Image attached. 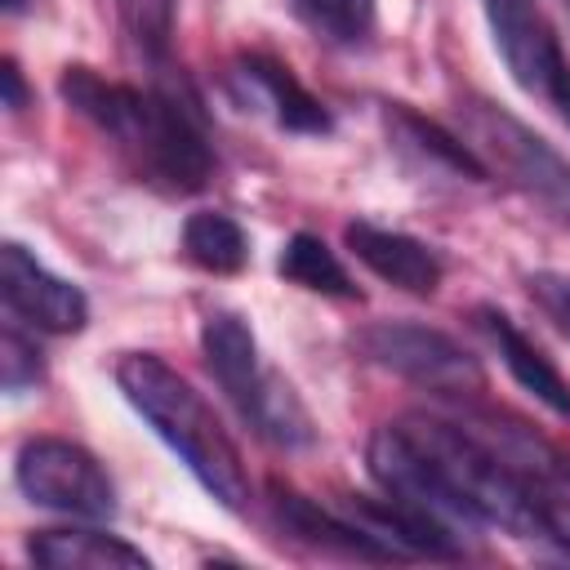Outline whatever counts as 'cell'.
I'll use <instances>...</instances> for the list:
<instances>
[{"mask_svg": "<svg viewBox=\"0 0 570 570\" xmlns=\"http://www.w3.org/2000/svg\"><path fill=\"white\" fill-rule=\"evenodd\" d=\"M370 476L383 494L419 503L436 517L499 525L508 534H543V472L503 445L436 414H405L370 432Z\"/></svg>", "mask_w": 570, "mask_h": 570, "instance_id": "obj_1", "label": "cell"}, {"mask_svg": "<svg viewBox=\"0 0 570 570\" xmlns=\"http://www.w3.org/2000/svg\"><path fill=\"white\" fill-rule=\"evenodd\" d=\"M62 102L89 120L120 160L169 196H191L214 174V142L200 102L178 80H156L151 89L102 80L94 67H67L58 80Z\"/></svg>", "mask_w": 570, "mask_h": 570, "instance_id": "obj_2", "label": "cell"}, {"mask_svg": "<svg viewBox=\"0 0 570 570\" xmlns=\"http://www.w3.org/2000/svg\"><path fill=\"white\" fill-rule=\"evenodd\" d=\"M116 387L218 508L227 512L249 508V476L236 441L227 436L214 405L174 365H165L151 352H129L116 365Z\"/></svg>", "mask_w": 570, "mask_h": 570, "instance_id": "obj_3", "label": "cell"}, {"mask_svg": "<svg viewBox=\"0 0 570 570\" xmlns=\"http://www.w3.org/2000/svg\"><path fill=\"white\" fill-rule=\"evenodd\" d=\"M454 120H459L463 147L485 165L490 178L503 174L508 183H517L539 200L570 205V160L548 138H539L525 120H517L508 107L485 98H463L454 107Z\"/></svg>", "mask_w": 570, "mask_h": 570, "instance_id": "obj_4", "label": "cell"}, {"mask_svg": "<svg viewBox=\"0 0 570 570\" xmlns=\"http://www.w3.org/2000/svg\"><path fill=\"white\" fill-rule=\"evenodd\" d=\"M13 485L27 503L80 517V521H111L116 517V485L107 468L76 441L62 436H31L18 445Z\"/></svg>", "mask_w": 570, "mask_h": 570, "instance_id": "obj_5", "label": "cell"}, {"mask_svg": "<svg viewBox=\"0 0 570 570\" xmlns=\"http://www.w3.org/2000/svg\"><path fill=\"white\" fill-rule=\"evenodd\" d=\"M352 343L365 361H374L428 392H441V396L481 392V383H485L476 356L463 343H454L441 330L414 325V321H374Z\"/></svg>", "mask_w": 570, "mask_h": 570, "instance_id": "obj_6", "label": "cell"}, {"mask_svg": "<svg viewBox=\"0 0 570 570\" xmlns=\"http://www.w3.org/2000/svg\"><path fill=\"white\" fill-rule=\"evenodd\" d=\"M494 49L525 94H539L570 125V58L534 0H481Z\"/></svg>", "mask_w": 570, "mask_h": 570, "instance_id": "obj_7", "label": "cell"}, {"mask_svg": "<svg viewBox=\"0 0 570 570\" xmlns=\"http://www.w3.org/2000/svg\"><path fill=\"white\" fill-rule=\"evenodd\" d=\"M0 294H4V307L22 325L45 330V334H76L89 321L85 289L62 281V276H53L18 240H4V249H0Z\"/></svg>", "mask_w": 570, "mask_h": 570, "instance_id": "obj_8", "label": "cell"}, {"mask_svg": "<svg viewBox=\"0 0 570 570\" xmlns=\"http://www.w3.org/2000/svg\"><path fill=\"white\" fill-rule=\"evenodd\" d=\"M232 89H236V98L245 102V107H254V111H267L281 129H289V134H330L334 129V120H330V111H325V102L316 98V94H307L294 76H289V67H281L276 58H267V53H240L236 62H232Z\"/></svg>", "mask_w": 570, "mask_h": 570, "instance_id": "obj_9", "label": "cell"}, {"mask_svg": "<svg viewBox=\"0 0 570 570\" xmlns=\"http://www.w3.org/2000/svg\"><path fill=\"white\" fill-rule=\"evenodd\" d=\"M343 240L387 285H396L405 294H436L441 289L445 267H441V258H436L432 245H423V240H414V236H405L396 227H379L370 218L347 223L343 227Z\"/></svg>", "mask_w": 570, "mask_h": 570, "instance_id": "obj_10", "label": "cell"}, {"mask_svg": "<svg viewBox=\"0 0 570 570\" xmlns=\"http://www.w3.org/2000/svg\"><path fill=\"white\" fill-rule=\"evenodd\" d=\"M272 517L276 525L307 543V548H321V552H338V557H361V561H387L392 552L352 517H338L312 499H303L298 490H285V485H272Z\"/></svg>", "mask_w": 570, "mask_h": 570, "instance_id": "obj_11", "label": "cell"}, {"mask_svg": "<svg viewBox=\"0 0 570 570\" xmlns=\"http://www.w3.org/2000/svg\"><path fill=\"white\" fill-rule=\"evenodd\" d=\"M200 356L214 374V383L227 392V401L236 405V414L245 410V401L254 396V387L263 383L267 365L258 361V343H254V330L240 312H209L205 325H200Z\"/></svg>", "mask_w": 570, "mask_h": 570, "instance_id": "obj_12", "label": "cell"}, {"mask_svg": "<svg viewBox=\"0 0 570 570\" xmlns=\"http://www.w3.org/2000/svg\"><path fill=\"white\" fill-rule=\"evenodd\" d=\"M472 316H476L481 334L494 343V352H499V361L508 365V374H512L534 401H543L552 414L570 419V383H566V379L557 374V365L512 325V316L499 312V307H476Z\"/></svg>", "mask_w": 570, "mask_h": 570, "instance_id": "obj_13", "label": "cell"}, {"mask_svg": "<svg viewBox=\"0 0 570 570\" xmlns=\"http://www.w3.org/2000/svg\"><path fill=\"white\" fill-rule=\"evenodd\" d=\"M27 557L49 570H147L151 557L102 530H36Z\"/></svg>", "mask_w": 570, "mask_h": 570, "instance_id": "obj_14", "label": "cell"}, {"mask_svg": "<svg viewBox=\"0 0 570 570\" xmlns=\"http://www.w3.org/2000/svg\"><path fill=\"white\" fill-rule=\"evenodd\" d=\"M383 120H387L392 142H396L405 156H414V160H423V165H432V169H445V174H454V178H468V183H485V178H490L485 165L463 147L459 134H445L441 125L414 116L410 107L387 102Z\"/></svg>", "mask_w": 570, "mask_h": 570, "instance_id": "obj_15", "label": "cell"}, {"mask_svg": "<svg viewBox=\"0 0 570 570\" xmlns=\"http://www.w3.org/2000/svg\"><path fill=\"white\" fill-rule=\"evenodd\" d=\"M276 272H281L289 285L312 289V294H325V298H361L356 281L347 276V267L338 263V254H334L316 232H294V236L281 245Z\"/></svg>", "mask_w": 570, "mask_h": 570, "instance_id": "obj_16", "label": "cell"}, {"mask_svg": "<svg viewBox=\"0 0 570 570\" xmlns=\"http://www.w3.org/2000/svg\"><path fill=\"white\" fill-rule=\"evenodd\" d=\"M183 254L214 276H236L249 263V236L232 214L200 209L183 223Z\"/></svg>", "mask_w": 570, "mask_h": 570, "instance_id": "obj_17", "label": "cell"}, {"mask_svg": "<svg viewBox=\"0 0 570 570\" xmlns=\"http://www.w3.org/2000/svg\"><path fill=\"white\" fill-rule=\"evenodd\" d=\"M120 27L134 40V49L165 71L169 58V40H174V22H178V0H116Z\"/></svg>", "mask_w": 570, "mask_h": 570, "instance_id": "obj_18", "label": "cell"}, {"mask_svg": "<svg viewBox=\"0 0 570 570\" xmlns=\"http://www.w3.org/2000/svg\"><path fill=\"white\" fill-rule=\"evenodd\" d=\"M294 9L334 45H365L374 31V0H294Z\"/></svg>", "mask_w": 570, "mask_h": 570, "instance_id": "obj_19", "label": "cell"}, {"mask_svg": "<svg viewBox=\"0 0 570 570\" xmlns=\"http://www.w3.org/2000/svg\"><path fill=\"white\" fill-rule=\"evenodd\" d=\"M40 379H45V352L18 325H4V334H0V383H4V392L22 396Z\"/></svg>", "mask_w": 570, "mask_h": 570, "instance_id": "obj_20", "label": "cell"}, {"mask_svg": "<svg viewBox=\"0 0 570 570\" xmlns=\"http://www.w3.org/2000/svg\"><path fill=\"white\" fill-rule=\"evenodd\" d=\"M525 289L548 312V321L561 334H570V272H539V276L525 281Z\"/></svg>", "mask_w": 570, "mask_h": 570, "instance_id": "obj_21", "label": "cell"}, {"mask_svg": "<svg viewBox=\"0 0 570 570\" xmlns=\"http://www.w3.org/2000/svg\"><path fill=\"white\" fill-rule=\"evenodd\" d=\"M543 539H552L570 552V499H561L552 490L543 494Z\"/></svg>", "mask_w": 570, "mask_h": 570, "instance_id": "obj_22", "label": "cell"}, {"mask_svg": "<svg viewBox=\"0 0 570 570\" xmlns=\"http://www.w3.org/2000/svg\"><path fill=\"white\" fill-rule=\"evenodd\" d=\"M0 80H4V107H9V111H22V107H27V85H22V71H18L13 62H4Z\"/></svg>", "mask_w": 570, "mask_h": 570, "instance_id": "obj_23", "label": "cell"}, {"mask_svg": "<svg viewBox=\"0 0 570 570\" xmlns=\"http://www.w3.org/2000/svg\"><path fill=\"white\" fill-rule=\"evenodd\" d=\"M4 9H9V13H18V9H22V0H4Z\"/></svg>", "mask_w": 570, "mask_h": 570, "instance_id": "obj_24", "label": "cell"}, {"mask_svg": "<svg viewBox=\"0 0 570 570\" xmlns=\"http://www.w3.org/2000/svg\"><path fill=\"white\" fill-rule=\"evenodd\" d=\"M566 9H570V0H566Z\"/></svg>", "mask_w": 570, "mask_h": 570, "instance_id": "obj_25", "label": "cell"}]
</instances>
